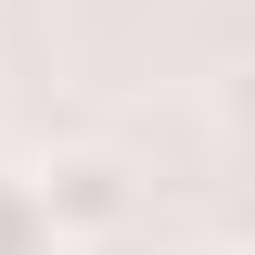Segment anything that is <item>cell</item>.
<instances>
[{"label": "cell", "mask_w": 255, "mask_h": 255, "mask_svg": "<svg viewBox=\"0 0 255 255\" xmlns=\"http://www.w3.org/2000/svg\"><path fill=\"white\" fill-rule=\"evenodd\" d=\"M38 179V217H51V255L64 243H115L128 217H140V166L128 153H51V166H26Z\"/></svg>", "instance_id": "cell-1"}, {"label": "cell", "mask_w": 255, "mask_h": 255, "mask_svg": "<svg viewBox=\"0 0 255 255\" xmlns=\"http://www.w3.org/2000/svg\"><path fill=\"white\" fill-rule=\"evenodd\" d=\"M0 255H51V217H38V179L0 166Z\"/></svg>", "instance_id": "cell-2"}, {"label": "cell", "mask_w": 255, "mask_h": 255, "mask_svg": "<svg viewBox=\"0 0 255 255\" xmlns=\"http://www.w3.org/2000/svg\"><path fill=\"white\" fill-rule=\"evenodd\" d=\"M191 255H230V243H191Z\"/></svg>", "instance_id": "cell-3"}]
</instances>
